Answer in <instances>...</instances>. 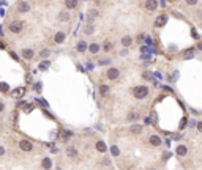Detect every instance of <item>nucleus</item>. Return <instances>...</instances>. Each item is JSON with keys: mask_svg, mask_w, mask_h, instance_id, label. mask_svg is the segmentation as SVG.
<instances>
[{"mask_svg": "<svg viewBox=\"0 0 202 170\" xmlns=\"http://www.w3.org/2000/svg\"><path fill=\"white\" fill-rule=\"evenodd\" d=\"M147 95H148V88L144 87V85H140V87H136V88H134V98L144 99Z\"/></svg>", "mask_w": 202, "mask_h": 170, "instance_id": "f257e3e1", "label": "nucleus"}, {"mask_svg": "<svg viewBox=\"0 0 202 170\" xmlns=\"http://www.w3.org/2000/svg\"><path fill=\"white\" fill-rule=\"evenodd\" d=\"M22 27H24L22 20H13L8 28H10V32H13V33H19V32L22 30Z\"/></svg>", "mask_w": 202, "mask_h": 170, "instance_id": "f03ea898", "label": "nucleus"}, {"mask_svg": "<svg viewBox=\"0 0 202 170\" xmlns=\"http://www.w3.org/2000/svg\"><path fill=\"white\" fill-rule=\"evenodd\" d=\"M24 95H25V87H17V88H14L13 92H11V96L16 98V99L22 98Z\"/></svg>", "mask_w": 202, "mask_h": 170, "instance_id": "7ed1b4c3", "label": "nucleus"}, {"mask_svg": "<svg viewBox=\"0 0 202 170\" xmlns=\"http://www.w3.org/2000/svg\"><path fill=\"white\" fill-rule=\"evenodd\" d=\"M19 148H21L22 151H32L33 150V145H32V142H28V140H21V142H19Z\"/></svg>", "mask_w": 202, "mask_h": 170, "instance_id": "20e7f679", "label": "nucleus"}, {"mask_svg": "<svg viewBox=\"0 0 202 170\" xmlns=\"http://www.w3.org/2000/svg\"><path fill=\"white\" fill-rule=\"evenodd\" d=\"M156 8H158L156 0H147V2H145V10L147 11H155Z\"/></svg>", "mask_w": 202, "mask_h": 170, "instance_id": "39448f33", "label": "nucleus"}, {"mask_svg": "<svg viewBox=\"0 0 202 170\" xmlns=\"http://www.w3.org/2000/svg\"><path fill=\"white\" fill-rule=\"evenodd\" d=\"M119 76H120V71L117 68H111L109 71H107V79H111V80H115Z\"/></svg>", "mask_w": 202, "mask_h": 170, "instance_id": "423d86ee", "label": "nucleus"}, {"mask_svg": "<svg viewBox=\"0 0 202 170\" xmlns=\"http://www.w3.org/2000/svg\"><path fill=\"white\" fill-rule=\"evenodd\" d=\"M166 22H168V16H166V14H161V16L156 17V20H155V25H156V27H163Z\"/></svg>", "mask_w": 202, "mask_h": 170, "instance_id": "0eeeda50", "label": "nucleus"}, {"mask_svg": "<svg viewBox=\"0 0 202 170\" xmlns=\"http://www.w3.org/2000/svg\"><path fill=\"white\" fill-rule=\"evenodd\" d=\"M28 10H30V5H28L27 2H19V3H17V11H21V13H27Z\"/></svg>", "mask_w": 202, "mask_h": 170, "instance_id": "6e6552de", "label": "nucleus"}, {"mask_svg": "<svg viewBox=\"0 0 202 170\" xmlns=\"http://www.w3.org/2000/svg\"><path fill=\"white\" fill-rule=\"evenodd\" d=\"M33 55H35V52L32 51V49H24V51H22V57H24L25 60H30V58H33Z\"/></svg>", "mask_w": 202, "mask_h": 170, "instance_id": "1a4fd4ad", "label": "nucleus"}, {"mask_svg": "<svg viewBox=\"0 0 202 170\" xmlns=\"http://www.w3.org/2000/svg\"><path fill=\"white\" fill-rule=\"evenodd\" d=\"M54 41L57 43V44H60V43H63L65 41V33L63 32H58V33H55V36H54Z\"/></svg>", "mask_w": 202, "mask_h": 170, "instance_id": "9d476101", "label": "nucleus"}, {"mask_svg": "<svg viewBox=\"0 0 202 170\" xmlns=\"http://www.w3.org/2000/svg\"><path fill=\"white\" fill-rule=\"evenodd\" d=\"M96 16H98V11H96V10H90L89 11V16H87V22H89V24H92L93 19H95Z\"/></svg>", "mask_w": 202, "mask_h": 170, "instance_id": "9b49d317", "label": "nucleus"}, {"mask_svg": "<svg viewBox=\"0 0 202 170\" xmlns=\"http://www.w3.org/2000/svg\"><path fill=\"white\" fill-rule=\"evenodd\" d=\"M65 7L68 10H74L77 7V0H65Z\"/></svg>", "mask_w": 202, "mask_h": 170, "instance_id": "f8f14e48", "label": "nucleus"}, {"mask_svg": "<svg viewBox=\"0 0 202 170\" xmlns=\"http://www.w3.org/2000/svg\"><path fill=\"white\" fill-rule=\"evenodd\" d=\"M66 156H68V157H76V156H77V150L73 148V146L66 148Z\"/></svg>", "mask_w": 202, "mask_h": 170, "instance_id": "ddd939ff", "label": "nucleus"}, {"mask_svg": "<svg viewBox=\"0 0 202 170\" xmlns=\"http://www.w3.org/2000/svg\"><path fill=\"white\" fill-rule=\"evenodd\" d=\"M87 47H89V46H87L85 41H79V43H77V51L79 52H85Z\"/></svg>", "mask_w": 202, "mask_h": 170, "instance_id": "4468645a", "label": "nucleus"}, {"mask_svg": "<svg viewBox=\"0 0 202 170\" xmlns=\"http://www.w3.org/2000/svg\"><path fill=\"white\" fill-rule=\"evenodd\" d=\"M186 151H188V150H186V146H185V145H180V146H177V154H178V156H185V154H186Z\"/></svg>", "mask_w": 202, "mask_h": 170, "instance_id": "2eb2a0df", "label": "nucleus"}, {"mask_svg": "<svg viewBox=\"0 0 202 170\" xmlns=\"http://www.w3.org/2000/svg\"><path fill=\"white\" fill-rule=\"evenodd\" d=\"M150 143H152V145H155V146H158V145H161V139L158 136H152L150 137Z\"/></svg>", "mask_w": 202, "mask_h": 170, "instance_id": "dca6fc26", "label": "nucleus"}, {"mask_svg": "<svg viewBox=\"0 0 202 170\" xmlns=\"http://www.w3.org/2000/svg\"><path fill=\"white\" fill-rule=\"evenodd\" d=\"M96 150L101 151V153H104V151H106V143L101 142V140H99V142H96Z\"/></svg>", "mask_w": 202, "mask_h": 170, "instance_id": "f3484780", "label": "nucleus"}, {"mask_svg": "<svg viewBox=\"0 0 202 170\" xmlns=\"http://www.w3.org/2000/svg\"><path fill=\"white\" fill-rule=\"evenodd\" d=\"M89 51L92 52V54H98V51H99V46L96 44V43H92V44L89 46Z\"/></svg>", "mask_w": 202, "mask_h": 170, "instance_id": "a211bd4d", "label": "nucleus"}, {"mask_svg": "<svg viewBox=\"0 0 202 170\" xmlns=\"http://www.w3.org/2000/svg\"><path fill=\"white\" fill-rule=\"evenodd\" d=\"M122 44H123L125 47H130V46H131V38L128 36V35H126V36L122 38Z\"/></svg>", "mask_w": 202, "mask_h": 170, "instance_id": "6ab92c4d", "label": "nucleus"}, {"mask_svg": "<svg viewBox=\"0 0 202 170\" xmlns=\"http://www.w3.org/2000/svg\"><path fill=\"white\" fill-rule=\"evenodd\" d=\"M126 118L130 120V121H136V120L139 118V113H137V112H130V113H128Z\"/></svg>", "mask_w": 202, "mask_h": 170, "instance_id": "aec40b11", "label": "nucleus"}, {"mask_svg": "<svg viewBox=\"0 0 202 170\" xmlns=\"http://www.w3.org/2000/svg\"><path fill=\"white\" fill-rule=\"evenodd\" d=\"M194 57V51L193 49H188V51H185V54H183V58H186V60H189V58Z\"/></svg>", "mask_w": 202, "mask_h": 170, "instance_id": "412c9836", "label": "nucleus"}, {"mask_svg": "<svg viewBox=\"0 0 202 170\" xmlns=\"http://www.w3.org/2000/svg\"><path fill=\"white\" fill-rule=\"evenodd\" d=\"M99 93H101V95H107V93H109V87L104 85V84H101L99 85Z\"/></svg>", "mask_w": 202, "mask_h": 170, "instance_id": "4be33fe9", "label": "nucleus"}, {"mask_svg": "<svg viewBox=\"0 0 202 170\" xmlns=\"http://www.w3.org/2000/svg\"><path fill=\"white\" fill-rule=\"evenodd\" d=\"M43 167H44V169H51L52 167V161L49 159V157H46V159H43V164H41Z\"/></svg>", "mask_w": 202, "mask_h": 170, "instance_id": "5701e85b", "label": "nucleus"}, {"mask_svg": "<svg viewBox=\"0 0 202 170\" xmlns=\"http://www.w3.org/2000/svg\"><path fill=\"white\" fill-rule=\"evenodd\" d=\"M103 49H104V51H106V52H109L111 49H112V41H109V40H107V41H104V44H103Z\"/></svg>", "mask_w": 202, "mask_h": 170, "instance_id": "b1692460", "label": "nucleus"}, {"mask_svg": "<svg viewBox=\"0 0 202 170\" xmlns=\"http://www.w3.org/2000/svg\"><path fill=\"white\" fill-rule=\"evenodd\" d=\"M140 131H142V128H140L139 125H133V126H131V132H133V134H140Z\"/></svg>", "mask_w": 202, "mask_h": 170, "instance_id": "393cba45", "label": "nucleus"}, {"mask_svg": "<svg viewBox=\"0 0 202 170\" xmlns=\"http://www.w3.org/2000/svg\"><path fill=\"white\" fill-rule=\"evenodd\" d=\"M58 19L63 20V22H66V20L70 19V16H68V13H63V11H62V13L58 14Z\"/></svg>", "mask_w": 202, "mask_h": 170, "instance_id": "a878e982", "label": "nucleus"}, {"mask_svg": "<svg viewBox=\"0 0 202 170\" xmlns=\"http://www.w3.org/2000/svg\"><path fill=\"white\" fill-rule=\"evenodd\" d=\"M73 136V132H71V131H63V134H62V139H70V137H71Z\"/></svg>", "mask_w": 202, "mask_h": 170, "instance_id": "bb28decb", "label": "nucleus"}, {"mask_svg": "<svg viewBox=\"0 0 202 170\" xmlns=\"http://www.w3.org/2000/svg\"><path fill=\"white\" fill-rule=\"evenodd\" d=\"M111 153H112V156H119V154H120V151H119V148H117V146L114 145L112 148H111Z\"/></svg>", "mask_w": 202, "mask_h": 170, "instance_id": "cd10ccee", "label": "nucleus"}, {"mask_svg": "<svg viewBox=\"0 0 202 170\" xmlns=\"http://www.w3.org/2000/svg\"><path fill=\"white\" fill-rule=\"evenodd\" d=\"M0 90H2V92H8V85L5 84V82H2V84H0Z\"/></svg>", "mask_w": 202, "mask_h": 170, "instance_id": "c85d7f7f", "label": "nucleus"}, {"mask_svg": "<svg viewBox=\"0 0 202 170\" xmlns=\"http://www.w3.org/2000/svg\"><path fill=\"white\" fill-rule=\"evenodd\" d=\"M85 33H87V35L93 33V27H92V25H90V27H89V25H87V28H85Z\"/></svg>", "mask_w": 202, "mask_h": 170, "instance_id": "c756f323", "label": "nucleus"}, {"mask_svg": "<svg viewBox=\"0 0 202 170\" xmlns=\"http://www.w3.org/2000/svg\"><path fill=\"white\" fill-rule=\"evenodd\" d=\"M48 66H49V61H44V63H41V65H40V68H41V69H46Z\"/></svg>", "mask_w": 202, "mask_h": 170, "instance_id": "7c9ffc66", "label": "nucleus"}, {"mask_svg": "<svg viewBox=\"0 0 202 170\" xmlns=\"http://www.w3.org/2000/svg\"><path fill=\"white\" fill-rule=\"evenodd\" d=\"M111 60H99V65H109Z\"/></svg>", "mask_w": 202, "mask_h": 170, "instance_id": "2f4dec72", "label": "nucleus"}, {"mask_svg": "<svg viewBox=\"0 0 202 170\" xmlns=\"http://www.w3.org/2000/svg\"><path fill=\"white\" fill-rule=\"evenodd\" d=\"M186 3L188 5H196L197 3V0H186Z\"/></svg>", "mask_w": 202, "mask_h": 170, "instance_id": "473e14b6", "label": "nucleus"}, {"mask_svg": "<svg viewBox=\"0 0 202 170\" xmlns=\"http://www.w3.org/2000/svg\"><path fill=\"white\" fill-rule=\"evenodd\" d=\"M185 126H186V120L183 118V120H181V125H180V128H185Z\"/></svg>", "mask_w": 202, "mask_h": 170, "instance_id": "72a5a7b5", "label": "nucleus"}, {"mask_svg": "<svg viewBox=\"0 0 202 170\" xmlns=\"http://www.w3.org/2000/svg\"><path fill=\"white\" fill-rule=\"evenodd\" d=\"M191 33H193V38H199V35H197V32H196V30H193Z\"/></svg>", "mask_w": 202, "mask_h": 170, "instance_id": "f704fd0d", "label": "nucleus"}, {"mask_svg": "<svg viewBox=\"0 0 202 170\" xmlns=\"http://www.w3.org/2000/svg\"><path fill=\"white\" fill-rule=\"evenodd\" d=\"M35 90H38V92H40V90H41V84H36V85H35Z\"/></svg>", "mask_w": 202, "mask_h": 170, "instance_id": "c9c22d12", "label": "nucleus"}, {"mask_svg": "<svg viewBox=\"0 0 202 170\" xmlns=\"http://www.w3.org/2000/svg\"><path fill=\"white\" fill-rule=\"evenodd\" d=\"M197 129L202 132V121H201V123H197Z\"/></svg>", "mask_w": 202, "mask_h": 170, "instance_id": "e433bc0d", "label": "nucleus"}, {"mask_svg": "<svg viewBox=\"0 0 202 170\" xmlns=\"http://www.w3.org/2000/svg\"><path fill=\"white\" fill-rule=\"evenodd\" d=\"M3 153H5V148H3V146H0V156H2Z\"/></svg>", "mask_w": 202, "mask_h": 170, "instance_id": "4c0bfd02", "label": "nucleus"}, {"mask_svg": "<svg viewBox=\"0 0 202 170\" xmlns=\"http://www.w3.org/2000/svg\"><path fill=\"white\" fill-rule=\"evenodd\" d=\"M3 109H5V104H3V102H0V112H2Z\"/></svg>", "mask_w": 202, "mask_h": 170, "instance_id": "58836bf2", "label": "nucleus"}, {"mask_svg": "<svg viewBox=\"0 0 202 170\" xmlns=\"http://www.w3.org/2000/svg\"><path fill=\"white\" fill-rule=\"evenodd\" d=\"M144 79H152V76H150V74H147V72H145V74H144Z\"/></svg>", "mask_w": 202, "mask_h": 170, "instance_id": "ea45409f", "label": "nucleus"}, {"mask_svg": "<svg viewBox=\"0 0 202 170\" xmlns=\"http://www.w3.org/2000/svg\"><path fill=\"white\" fill-rule=\"evenodd\" d=\"M0 49H5V44H3V43H0Z\"/></svg>", "mask_w": 202, "mask_h": 170, "instance_id": "a19ab883", "label": "nucleus"}, {"mask_svg": "<svg viewBox=\"0 0 202 170\" xmlns=\"http://www.w3.org/2000/svg\"><path fill=\"white\" fill-rule=\"evenodd\" d=\"M0 33H2V27H0Z\"/></svg>", "mask_w": 202, "mask_h": 170, "instance_id": "79ce46f5", "label": "nucleus"}]
</instances>
